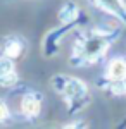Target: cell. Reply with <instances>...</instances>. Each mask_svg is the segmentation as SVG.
Masks as SVG:
<instances>
[{
	"mask_svg": "<svg viewBox=\"0 0 126 129\" xmlns=\"http://www.w3.org/2000/svg\"><path fill=\"white\" fill-rule=\"evenodd\" d=\"M52 86L68 100L69 105L81 109L85 100L88 98V86L78 78H68V76H54Z\"/></svg>",
	"mask_w": 126,
	"mask_h": 129,
	"instance_id": "6da1fadb",
	"label": "cell"
},
{
	"mask_svg": "<svg viewBox=\"0 0 126 129\" xmlns=\"http://www.w3.org/2000/svg\"><path fill=\"white\" fill-rule=\"evenodd\" d=\"M21 110L26 117H36L41 110V100L38 95L35 93H28L24 95V98L21 102Z\"/></svg>",
	"mask_w": 126,
	"mask_h": 129,
	"instance_id": "7a4b0ae2",
	"label": "cell"
},
{
	"mask_svg": "<svg viewBox=\"0 0 126 129\" xmlns=\"http://www.w3.org/2000/svg\"><path fill=\"white\" fill-rule=\"evenodd\" d=\"M107 78H109V81H119L126 78V60L123 59L111 60L107 66Z\"/></svg>",
	"mask_w": 126,
	"mask_h": 129,
	"instance_id": "3957f363",
	"label": "cell"
},
{
	"mask_svg": "<svg viewBox=\"0 0 126 129\" xmlns=\"http://www.w3.org/2000/svg\"><path fill=\"white\" fill-rule=\"evenodd\" d=\"M97 4L102 9H106L107 12L114 14L116 17L126 21V7L123 4V0H97Z\"/></svg>",
	"mask_w": 126,
	"mask_h": 129,
	"instance_id": "277c9868",
	"label": "cell"
},
{
	"mask_svg": "<svg viewBox=\"0 0 126 129\" xmlns=\"http://www.w3.org/2000/svg\"><path fill=\"white\" fill-rule=\"evenodd\" d=\"M76 16H78V5L74 2H66L62 5V9L59 10V21L64 24H71L76 19Z\"/></svg>",
	"mask_w": 126,
	"mask_h": 129,
	"instance_id": "5b68a950",
	"label": "cell"
},
{
	"mask_svg": "<svg viewBox=\"0 0 126 129\" xmlns=\"http://www.w3.org/2000/svg\"><path fill=\"white\" fill-rule=\"evenodd\" d=\"M4 52H5V57L9 59H17L23 52V47H21L19 40H7L5 47H4Z\"/></svg>",
	"mask_w": 126,
	"mask_h": 129,
	"instance_id": "8992f818",
	"label": "cell"
},
{
	"mask_svg": "<svg viewBox=\"0 0 126 129\" xmlns=\"http://www.w3.org/2000/svg\"><path fill=\"white\" fill-rule=\"evenodd\" d=\"M10 72H14V62L9 57H2L0 59V78L2 76H7Z\"/></svg>",
	"mask_w": 126,
	"mask_h": 129,
	"instance_id": "52a82bcc",
	"label": "cell"
},
{
	"mask_svg": "<svg viewBox=\"0 0 126 129\" xmlns=\"http://www.w3.org/2000/svg\"><path fill=\"white\" fill-rule=\"evenodd\" d=\"M111 91L116 93V95L126 93V78H123L119 81H111Z\"/></svg>",
	"mask_w": 126,
	"mask_h": 129,
	"instance_id": "ba28073f",
	"label": "cell"
},
{
	"mask_svg": "<svg viewBox=\"0 0 126 129\" xmlns=\"http://www.w3.org/2000/svg\"><path fill=\"white\" fill-rule=\"evenodd\" d=\"M16 83H17V74H16V71L10 72V74H7V76H2V78H0V86H5V88L14 86Z\"/></svg>",
	"mask_w": 126,
	"mask_h": 129,
	"instance_id": "9c48e42d",
	"label": "cell"
},
{
	"mask_svg": "<svg viewBox=\"0 0 126 129\" xmlns=\"http://www.w3.org/2000/svg\"><path fill=\"white\" fill-rule=\"evenodd\" d=\"M7 117H9V109H7V105L4 102H0V122L5 120Z\"/></svg>",
	"mask_w": 126,
	"mask_h": 129,
	"instance_id": "30bf717a",
	"label": "cell"
},
{
	"mask_svg": "<svg viewBox=\"0 0 126 129\" xmlns=\"http://www.w3.org/2000/svg\"><path fill=\"white\" fill-rule=\"evenodd\" d=\"M64 129H87V126L81 124V122H76V124H69V126H66Z\"/></svg>",
	"mask_w": 126,
	"mask_h": 129,
	"instance_id": "8fae6325",
	"label": "cell"
}]
</instances>
